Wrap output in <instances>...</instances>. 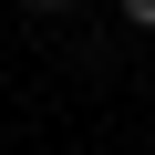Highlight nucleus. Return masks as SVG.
<instances>
[]
</instances>
